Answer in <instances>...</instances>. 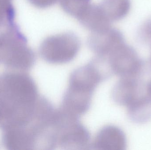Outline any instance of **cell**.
<instances>
[{
  "mask_svg": "<svg viewBox=\"0 0 151 150\" xmlns=\"http://www.w3.org/2000/svg\"><path fill=\"white\" fill-rule=\"evenodd\" d=\"M56 148L62 149L82 150L88 149L90 134L76 118L61 109H58L54 122Z\"/></svg>",
  "mask_w": 151,
  "mask_h": 150,
  "instance_id": "cell-1",
  "label": "cell"
},
{
  "mask_svg": "<svg viewBox=\"0 0 151 150\" xmlns=\"http://www.w3.org/2000/svg\"><path fill=\"white\" fill-rule=\"evenodd\" d=\"M80 46V41L75 34L64 33L45 39L40 46V54L48 63L65 64L75 58Z\"/></svg>",
  "mask_w": 151,
  "mask_h": 150,
  "instance_id": "cell-2",
  "label": "cell"
},
{
  "mask_svg": "<svg viewBox=\"0 0 151 150\" xmlns=\"http://www.w3.org/2000/svg\"><path fill=\"white\" fill-rule=\"evenodd\" d=\"M113 75L120 77H136L144 67V62L136 50L124 42L106 58Z\"/></svg>",
  "mask_w": 151,
  "mask_h": 150,
  "instance_id": "cell-3",
  "label": "cell"
},
{
  "mask_svg": "<svg viewBox=\"0 0 151 150\" xmlns=\"http://www.w3.org/2000/svg\"><path fill=\"white\" fill-rule=\"evenodd\" d=\"M94 92L69 85L65 91L60 107L70 115L80 118L89 109Z\"/></svg>",
  "mask_w": 151,
  "mask_h": 150,
  "instance_id": "cell-4",
  "label": "cell"
},
{
  "mask_svg": "<svg viewBox=\"0 0 151 150\" xmlns=\"http://www.w3.org/2000/svg\"><path fill=\"white\" fill-rule=\"evenodd\" d=\"M6 84L11 94L20 103L32 107L38 98L35 83L28 76L13 75L8 77Z\"/></svg>",
  "mask_w": 151,
  "mask_h": 150,
  "instance_id": "cell-5",
  "label": "cell"
},
{
  "mask_svg": "<svg viewBox=\"0 0 151 150\" xmlns=\"http://www.w3.org/2000/svg\"><path fill=\"white\" fill-rule=\"evenodd\" d=\"M123 34L111 27L101 32L92 33L88 39L91 50L96 56L105 58L121 44L125 42Z\"/></svg>",
  "mask_w": 151,
  "mask_h": 150,
  "instance_id": "cell-6",
  "label": "cell"
},
{
  "mask_svg": "<svg viewBox=\"0 0 151 150\" xmlns=\"http://www.w3.org/2000/svg\"><path fill=\"white\" fill-rule=\"evenodd\" d=\"M127 144L124 132L116 126L108 125L98 132L91 147L96 150H124Z\"/></svg>",
  "mask_w": 151,
  "mask_h": 150,
  "instance_id": "cell-7",
  "label": "cell"
},
{
  "mask_svg": "<svg viewBox=\"0 0 151 150\" xmlns=\"http://www.w3.org/2000/svg\"><path fill=\"white\" fill-rule=\"evenodd\" d=\"M141 84L136 77H121L111 92L113 101L117 105L128 106L142 92Z\"/></svg>",
  "mask_w": 151,
  "mask_h": 150,
  "instance_id": "cell-8",
  "label": "cell"
},
{
  "mask_svg": "<svg viewBox=\"0 0 151 150\" xmlns=\"http://www.w3.org/2000/svg\"><path fill=\"white\" fill-rule=\"evenodd\" d=\"M77 18L84 27L92 33L101 32L111 27V22L99 4H90Z\"/></svg>",
  "mask_w": 151,
  "mask_h": 150,
  "instance_id": "cell-9",
  "label": "cell"
},
{
  "mask_svg": "<svg viewBox=\"0 0 151 150\" xmlns=\"http://www.w3.org/2000/svg\"><path fill=\"white\" fill-rule=\"evenodd\" d=\"M127 114L131 121L138 124H143L151 119V98L142 95L128 106Z\"/></svg>",
  "mask_w": 151,
  "mask_h": 150,
  "instance_id": "cell-10",
  "label": "cell"
},
{
  "mask_svg": "<svg viewBox=\"0 0 151 150\" xmlns=\"http://www.w3.org/2000/svg\"><path fill=\"white\" fill-rule=\"evenodd\" d=\"M99 5L111 23L121 20L128 15L131 2L130 0H102Z\"/></svg>",
  "mask_w": 151,
  "mask_h": 150,
  "instance_id": "cell-11",
  "label": "cell"
},
{
  "mask_svg": "<svg viewBox=\"0 0 151 150\" xmlns=\"http://www.w3.org/2000/svg\"><path fill=\"white\" fill-rule=\"evenodd\" d=\"M35 55L32 50L22 45L12 52L10 60L13 66L21 68H31L35 62Z\"/></svg>",
  "mask_w": 151,
  "mask_h": 150,
  "instance_id": "cell-12",
  "label": "cell"
},
{
  "mask_svg": "<svg viewBox=\"0 0 151 150\" xmlns=\"http://www.w3.org/2000/svg\"><path fill=\"white\" fill-rule=\"evenodd\" d=\"M32 137L18 131H11L5 136V143L10 149H27L32 147Z\"/></svg>",
  "mask_w": 151,
  "mask_h": 150,
  "instance_id": "cell-13",
  "label": "cell"
},
{
  "mask_svg": "<svg viewBox=\"0 0 151 150\" xmlns=\"http://www.w3.org/2000/svg\"><path fill=\"white\" fill-rule=\"evenodd\" d=\"M62 9L67 14L77 18L91 4V0H59Z\"/></svg>",
  "mask_w": 151,
  "mask_h": 150,
  "instance_id": "cell-14",
  "label": "cell"
},
{
  "mask_svg": "<svg viewBox=\"0 0 151 150\" xmlns=\"http://www.w3.org/2000/svg\"><path fill=\"white\" fill-rule=\"evenodd\" d=\"M139 39L143 42L151 46V18L141 26L138 33Z\"/></svg>",
  "mask_w": 151,
  "mask_h": 150,
  "instance_id": "cell-15",
  "label": "cell"
},
{
  "mask_svg": "<svg viewBox=\"0 0 151 150\" xmlns=\"http://www.w3.org/2000/svg\"><path fill=\"white\" fill-rule=\"evenodd\" d=\"M34 6L41 9H45L54 5L59 0H29Z\"/></svg>",
  "mask_w": 151,
  "mask_h": 150,
  "instance_id": "cell-16",
  "label": "cell"
},
{
  "mask_svg": "<svg viewBox=\"0 0 151 150\" xmlns=\"http://www.w3.org/2000/svg\"><path fill=\"white\" fill-rule=\"evenodd\" d=\"M146 91H147L148 96L151 98V80L147 85Z\"/></svg>",
  "mask_w": 151,
  "mask_h": 150,
  "instance_id": "cell-17",
  "label": "cell"
},
{
  "mask_svg": "<svg viewBox=\"0 0 151 150\" xmlns=\"http://www.w3.org/2000/svg\"></svg>",
  "mask_w": 151,
  "mask_h": 150,
  "instance_id": "cell-18",
  "label": "cell"
}]
</instances>
